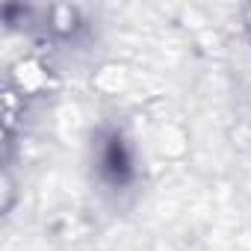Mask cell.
I'll return each instance as SVG.
<instances>
[{
  "instance_id": "1",
  "label": "cell",
  "mask_w": 251,
  "mask_h": 251,
  "mask_svg": "<svg viewBox=\"0 0 251 251\" xmlns=\"http://www.w3.org/2000/svg\"><path fill=\"white\" fill-rule=\"evenodd\" d=\"M98 163H100L103 180H109L112 186L130 183V177H133V160H130V151H127V145H124V139L118 133H109L103 139Z\"/></svg>"
}]
</instances>
